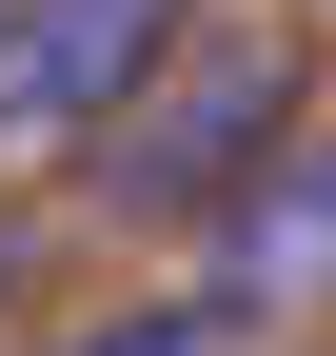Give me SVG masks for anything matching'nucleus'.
Listing matches in <instances>:
<instances>
[{
    "label": "nucleus",
    "instance_id": "nucleus-1",
    "mask_svg": "<svg viewBox=\"0 0 336 356\" xmlns=\"http://www.w3.org/2000/svg\"><path fill=\"white\" fill-rule=\"evenodd\" d=\"M277 139H297V60H158L79 159H99L119 218H158V238H178V218H237V198H258Z\"/></svg>",
    "mask_w": 336,
    "mask_h": 356
},
{
    "label": "nucleus",
    "instance_id": "nucleus-2",
    "mask_svg": "<svg viewBox=\"0 0 336 356\" xmlns=\"http://www.w3.org/2000/svg\"><path fill=\"white\" fill-rule=\"evenodd\" d=\"M198 0H0V159H60L178 60Z\"/></svg>",
    "mask_w": 336,
    "mask_h": 356
},
{
    "label": "nucleus",
    "instance_id": "nucleus-3",
    "mask_svg": "<svg viewBox=\"0 0 336 356\" xmlns=\"http://www.w3.org/2000/svg\"><path fill=\"white\" fill-rule=\"evenodd\" d=\"M218 277L258 297V317H297V297H336V119H297V139L258 159V198L218 218Z\"/></svg>",
    "mask_w": 336,
    "mask_h": 356
},
{
    "label": "nucleus",
    "instance_id": "nucleus-4",
    "mask_svg": "<svg viewBox=\"0 0 336 356\" xmlns=\"http://www.w3.org/2000/svg\"><path fill=\"white\" fill-rule=\"evenodd\" d=\"M40 356H258V297L237 277H178V297H119V317H79Z\"/></svg>",
    "mask_w": 336,
    "mask_h": 356
},
{
    "label": "nucleus",
    "instance_id": "nucleus-5",
    "mask_svg": "<svg viewBox=\"0 0 336 356\" xmlns=\"http://www.w3.org/2000/svg\"><path fill=\"white\" fill-rule=\"evenodd\" d=\"M0 297H20V218H0Z\"/></svg>",
    "mask_w": 336,
    "mask_h": 356
}]
</instances>
